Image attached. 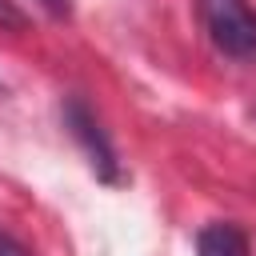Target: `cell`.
<instances>
[{
	"label": "cell",
	"mask_w": 256,
	"mask_h": 256,
	"mask_svg": "<svg viewBox=\"0 0 256 256\" xmlns=\"http://www.w3.org/2000/svg\"><path fill=\"white\" fill-rule=\"evenodd\" d=\"M60 112H64V128H68V136L80 144V152H84L88 168L96 172V180H104V184H112V188H116V184H124L128 176H124L120 152H116L112 136L104 132L100 116L92 112V104H88L84 96H64Z\"/></svg>",
	"instance_id": "cell-1"
},
{
	"label": "cell",
	"mask_w": 256,
	"mask_h": 256,
	"mask_svg": "<svg viewBox=\"0 0 256 256\" xmlns=\"http://www.w3.org/2000/svg\"><path fill=\"white\" fill-rule=\"evenodd\" d=\"M196 12L208 40L224 56L232 60L256 56V8L248 0H196Z\"/></svg>",
	"instance_id": "cell-2"
},
{
	"label": "cell",
	"mask_w": 256,
	"mask_h": 256,
	"mask_svg": "<svg viewBox=\"0 0 256 256\" xmlns=\"http://www.w3.org/2000/svg\"><path fill=\"white\" fill-rule=\"evenodd\" d=\"M196 256H252V240L236 220H208L196 232Z\"/></svg>",
	"instance_id": "cell-3"
},
{
	"label": "cell",
	"mask_w": 256,
	"mask_h": 256,
	"mask_svg": "<svg viewBox=\"0 0 256 256\" xmlns=\"http://www.w3.org/2000/svg\"><path fill=\"white\" fill-rule=\"evenodd\" d=\"M24 20H28V16H24L12 0H0V24H4V28H24Z\"/></svg>",
	"instance_id": "cell-4"
},
{
	"label": "cell",
	"mask_w": 256,
	"mask_h": 256,
	"mask_svg": "<svg viewBox=\"0 0 256 256\" xmlns=\"http://www.w3.org/2000/svg\"><path fill=\"white\" fill-rule=\"evenodd\" d=\"M0 256H32L16 236H8V232H0Z\"/></svg>",
	"instance_id": "cell-5"
},
{
	"label": "cell",
	"mask_w": 256,
	"mask_h": 256,
	"mask_svg": "<svg viewBox=\"0 0 256 256\" xmlns=\"http://www.w3.org/2000/svg\"><path fill=\"white\" fill-rule=\"evenodd\" d=\"M40 4H44L52 16H68V12H72V0H40Z\"/></svg>",
	"instance_id": "cell-6"
}]
</instances>
